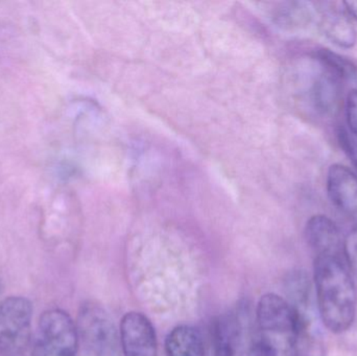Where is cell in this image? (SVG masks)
Segmentation results:
<instances>
[{"label":"cell","mask_w":357,"mask_h":356,"mask_svg":"<svg viewBox=\"0 0 357 356\" xmlns=\"http://www.w3.org/2000/svg\"><path fill=\"white\" fill-rule=\"evenodd\" d=\"M33 305L12 296L0 301V356H24L31 345Z\"/></svg>","instance_id":"3"},{"label":"cell","mask_w":357,"mask_h":356,"mask_svg":"<svg viewBox=\"0 0 357 356\" xmlns=\"http://www.w3.org/2000/svg\"><path fill=\"white\" fill-rule=\"evenodd\" d=\"M344 255L348 267L357 275V229L352 230L344 242Z\"/></svg>","instance_id":"16"},{"label":"cell","mask_w":357,"mask_h":356,"mask_svg":"<svg viewBox=\"0 0 357 356\" xmlns=\"http://www.w3.org/2000/svg\"><path fill=\"white\" fill-rule=\"evenodd\" d=\"M339 142L342 148L348 157L351 159L352 162L356 164L357 162V137L346 127H341L337 132Z\"/></svg>","instance_id":"15"},{"label":"cell","mask_w":357,"mask_h":356,"mask_svg":"<svg viewBox=\"0 0 357 356\" xmlns=\"http://www.w3.org/2000/svg\"><path fill=\"white\" fill-rule=\"evenodd\" d=\"M342 4L345 6V12L347 15L357 21V1H344Z\"/></svg>","instance_id":"19"},{"label":"cell","mask_w":357,"mask_h":356,"mask_svg":"<svg viewBox=\"0 0 357 356\" xmlns=\"http://www.w3.org/2000/svg\"><path fill=\"white\" fill-rule=\"evenodd\" d=\"M345 257H314L319 316L333 334L349 330L356 316L357 291Z\"/></svg>","instance_id":"1"},{"label":"cell","mask_w":357,"mask_h":356,"mask_svg":"<svg viewBox=\"0 0 357 356\" xmlns=\"http://www.w3.org/2000/svg\"><path fill=\"white\" fill-rule=\"evenodd\" d=\"M314 58L335 72L342 81L357 83V66L351 61L335 54L329 49H319L314 54Z\"/></svg>","instance_id":"14"},{"label":"cell","mask_w":357,"mask_h":356,"mask_svg":"<svg viewBox=\"0 0 357 356\" xmlns=\"http://www.w3.org/2000/svg\"><path fill=\"white\" fill-rule=\"evenodd\" d=\"M327 194L335 207L350 215H357V176L345 165L335 163L329 167Z\"/></svg>","instance_id":"9"},{"label":"cell","mask_w":357,"mask_h":356,"mask_svg":"<svg viewBox=\"0 0 357 356\" xmlns=\"http://www.w3.org/2000/svg\"><path fill=\"white\" fill-rule=\"evenodd\" d=\"M316 70L310 82V104L323 116H331L339 111L343 98L344 82L320 61L312 56Z\"/></svg>","instance_id":"7"},{"label":"cell","mask_w":357,"mask_h":356,"mask_svg":"<svg viewBox=\"0 0 357 356\" xmlns=\"http://www.w3.org/2000/svg\"><path fill=\"white\" fill-rule=\"evenodd\" d=\"M79 334L77 324L62 309L44 311L40 317L31 356H75Z\"/></svg>","instance_id":"4"},{"label":"cell","mask_w":357,"mask_h":356,"mask_svg":"<svg viewBox=\"0 0 357 356\" xmlns=\"http://www.w3.org/2000/svg\"><path fill=\"white\" fill-rule=\"evenodd\" d=\"M77 334L84 345L96 356H114L117 334L108 314L94 303L82 305L77 316Z\"/></svg>","instance_id":"5"},{"label":"cell","mask_w":357,"mask_h":356,"mask_svg":"<svg viewBox=\"0 0 357 356\" xmlns=\"http://www.w3.org/2000/svg\"><path fill=\"white\" fill-rule=\"evenodd\" d=\"M2 286H1V280H0V295H1Z\"/></svg>","instance_id":"20"},{"label":"cell","mask_w":357,"mask_h":356,"mask_svg":"<svg viewBox=\"0 0 357 356\" xmlns=\"http://www.w3.org/2000/svg\"><path fill=\"white\" fill-rule=\"evenodd\" d=\"M248 356H275L274 353L262 344L259 340L252 345L251 348L248 351Z\"/></svg>","instance_id":"18"},{"label":"cell","mask_w":357,"mask_h":356,"mask_svg":"<svg viewBox=\"0 0 357 356\" xmlns=\"http://www.w3.org/2000/svg\"><path fill=\"white\" fill-rule=\"evenodd\" d=\"M320 29L325 37L341 48H352L357 42V31L347 14L337 10H323Z\"/></svg>","instance_id":"11"},{"label":"cell","mask_w":357,"mask_h":356,"mask_svg":"<svg viewBox=\"0 0 357 356\" xmlns=\"http://www.w3.org/2000/svg\"><path fill=\"white\" fill-rule=\"evenodd\" d=\"M356 169H357V162L356 163Z\"/></svg>","instance_id":"21"},{"label":"cell","mask_w":357,"mask_h":356,"mask_svg":"<svg viewBox=\"0 0 357 356\" xmlns=\"http://www.w3.org/2000/svg\"><path fill=\"white\" fill-rule=\"evenodd\" d=\"M167 356H205L203 339L192 326L174 328L165 341Z\"/></svg>","instance_id":"12"},{"label":"cell","mask_w":357,"mask_h":356,"mask_svg":"<svg viewBox=\"0 0 357 356\" xmlns=\"http://www.w3.org/2000/svg\"><path fill=\"white\" fill-rule=\"evenodd\" d=\"M299 332L295 356H326L325 345L310 318L299 317Z\"/></svg>","instance_id":"13"},{"label":"cell","mask_w":357,"mask_h":356,"mask_svg":"<svg viewBox=\"0 0 357 356\" xmlns=\"http://www.w3.org/2000/svg\"><path fill=\"white\" fill-rule=\"evenodd\" d=\"M260 342L275 356H295L299 318L289 301L276 294L260 298L256 311Z\"/></svg>","instance_id":"2"},{"label":"cell","mask_w":357,"mask_h":356,"mask_svg":"<svg viewBox=\"0 0 357 356\" xmlns=\"http://www.w3.org/2000/svg\"><path fill=\"white\" fill-rule=\"evenodd\" d=\"M346 116H347L348 129L357 137V89L348 94L346 100Z\"/></svg>","instance_id":"17"},{"label":"cell","mask_w":357,"mask_h":356,"mask_svg":"<svg viewBox=\"0 0 357 356\" xmlns=\"http://www.w3.org/2000/svg\"><path fill=\"white\" fill-rule=\"evenodd\" d=\"M305 238L314 257L344 255V242L339 227L326 215H317L308 219Z\"/></svg>","instance_id":"8"},{"label":"cell","mask_w":357,"mask_h":356,"mask_svg":"<svg viewBox=\"0 0 357 356\" xmlns=\"http://www.w3.org/2000/svg\"><path fill=\"white\" fill-rule=\"evenodd\" d=\"M214 356H248L241 317L230 313L218 318L213 330Z\"/></svg>","instance_id":"10"},{"label":"cell","mask_w":357,"mask_h":356,"mask_svg":"<svg viewBox=\"0 0 357 356\" xmlns=\"http://www.w3.org/2000/svg\"><path fill=\"white\" fill-rule=\"evenodd\" d=\"M119 341L123 356H158L154 326L144 314L130 311L123 316Z\"/></svg>","instance_id":"6"}]
</instances>
